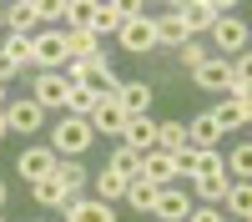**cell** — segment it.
Returning <instances> with one entry per match:
<instances>
[{
  "label": "cell",
  "mask_w": 252,
  "mask_h": 222,
  "mask_svg": "<svg viewBox=\"0 0 252 222\" xmlns=\"http://www.w3.org/2000/svg\"><path fill=\"white\" fill-rule=\"evenodd\" d=\"M91 141H96V131H91L86 116H61L56 127H51V141H46V147H51L56 157H86Z\"/></svg>",
  "instance_id": "6da1fadb"
},
{
  "label": "cell",
  "mask_w": 252,
  "mask_h": 222,
  "mask_svg": "<svg viewBox=\"0 0 252 222\" xmlns=\"http://www.w3.org/2000/svg\"><path fill=\"white\" fill-rule=\"evenodd\" d=\"M66 61H71V51H66L61 31H35L31 35V71H61Z\"/></svg>",
  "instance_id": "7a4b0ae2"
},
{
  "label": "cell",
  "mask_w": 252,
  "mask_h": 222,
  "mask_svg": "<svg viewBox=\"0 0 252 222\" xmlns=\"http://www.w3.org/2000/svg\"><path fill=\"white\" fill-rule=\"evenodd\" d=\"M182 15V26L187 35H197V31H212L222 15H232V0H187V5H172Z\"/></svg>",
  "instance_id": "3957f363"
},
{
  "label": "cell",
  "mask_w": 252,
  "mask_h": 222,
  "mask_svg": "<svg viewBox=\"0 0 252 222\" xmlns=\"http://www.w3.org/2000/svg\"><path fill=\"white\" fill-rule=\"evenodd\" d=\"M66 96H71V86H66V76H61V71H35L31 101H35L40 111H66Z\"/></svg>",
  "instance_id": "277c9868"
},
{
  "label": "cell",
  "mask_w": 252,
  "mask_h": 222,
  "mask_svg": "<svg viewBox=\"0 0 252 222\" xmlns=\"http://www.w3.org/2000/svg\"><path fill=\"white\" fill-rule=\"evenodd\" d=\"M46 31V0H15L5 5V35H35Z\"/></svg>",
  "instance_id": "5b68a950"
},
{
  "label": "cell",
  "mask_w": 252,
  "mask_h": 222,
  "mask_svg": "<svg viewBox=\"0 0 252 222\" xmlns=\"http://www.w3.org/2000/svg\"><path fill=\"white\" fill-rule=\"evenodd\" d=\"M116 40H121V51H131V56H152V51H157L152 15H126L121 31H116Z\"/></svg>",
  "instance_id": "8992f818"
},
{
  "label": "cell",
  "mask_w": 252,
  "mask_h": 222,
  "mask_svg": "<svg viewBox=\"0 0 252 222\" xmlns=\"http://www.w3.org/2000/svg\"><path fill=\"white\" fill-rule=\"evenodd\" d=\"M212 46H217L212 56H222V61L227 56H242L247 51V20L242 15H222L217 26H212Z\"/></svg>",
  "instance_id": "52a82bcc"
},
{
  "label": "cell",
  "mask_w": 252,
  "mask_h": 222,
  "mask_svg": "<svg viewBox=\"0 0 252 222\" xmlns=\"http://www.w3.org/2000/svg\"><path fill=\"white\" fill-rule=\"evenodd\" d=\"M0 116H5V131H40V127H46V111H40L31 96L5 101V111H0Z\"/></svg>",
  "instance_id": "ba28073f"
},
{
  "label": "cell",
  "mask_w": 252,
  "mask_h": 222,
  "mask_svg": "<svg viewBox=\"0 0 252 222\" xmlns=\"http://www.w3.org/2000/svg\"><path fill=\"white\" fill-rule=\"evenodd\" d=\"M121 147H131V152H157V121L152 116H126V127H121Z\"/></svg>",
  "instance_id": "9c48e42d"
},
{
  "label": "cell",
  "mask_w": 252,
  "mask_h": 222,
  "mask_svg": "<svg viewBox=\"0 0 252 222\" xmlns=\"http://www.w3.org/2000/svg\"><path fill=\"white\" fill-rule=\"evenodd\" d=\"M15 172L26 177V182L51 177V172H56V152H51V147H26V152L15 157Z\"/></svg>",
  "instance_id": "30bf717a"
},
{
  "label": "cell",
  "mask_w": 252,
  "mask_h": 222,
  "mask_svg": "<svg viewBox=\"0 0 252 222\" xmlns=\"http://www.w3.org/2000/svg\"><path fill=\"white\" fill-rule=\"evenodd\" d=\"M116 106L126 116H152V86H146V81H121L116 86Z\"/></svg>",
  "instance_id": "8fae6325"
},
{
  "label": "cell",
  "mask_w": 252,
  "mask_h": 222,
  "mask_svg": "<svg viewBox=\"0 0 252 222\" xmlns=\"http://www.w3.org/2000/svg\"><path fill=\"white\" fill-rule=\"evenodd\" d=\"M81 86L96 91V96H116L121 76L111 71V61H106V56H96V61H86V76H81Z\"/></svg>",
  "instance_id": "7c38bea8"
},
{
  "label": "cell",
  "mask_w": 252,
  "mask_h": 222,
  "mask_svg": "<svg viewBox=\"0 0 252 222\" xmlns=\"http://www.w3.org/2000/svg\"><path fill=\"white\" fill-rule=\"evenodd\" d=\"M247 116H252V96H232V101H222V106H212L217 131H242Z\"/></svg>",
  "instance_id": "4fadbf2b"
},
{
  "label": "cell",
  "mask_w": 252,
  "mask_h": 222,
  "mask_svg": "<svg viewBox=\"0 0 252 222\" xmlns=\"http://www.w3.org/2000/svg\"><path fill=\"white\" fill-rule=\"evenodd\" d=\"M152 212H157L161 222H187V212H192V197H187V192H177V187H157Z\"/></svg>",
  "instance_id": "5bb4252c"
},
{
  "label": "cell",
  "mask_w": 252,
  "mask_h": 222,
  "mask_svg": "<svg viewBox=\"0 0 252 222\" xmlns=\"http://www.w3.org/2000/svg\"><path fill=\"white\" fill-rule=\"evenodd\" d=\"M192 81L202 91H227V81H232V61H222V56H207L202 66L192 71Z\"/></svg>",
  "instance_id": "9a60e30c"
},
{
  "label": "cell",
  "mask_w": 252,
  "mask_h": 222,
  "mask_svg": "<svg viewBox=\"0 0 252 222\" xmlns=\"http://www.w3.org/2000/svg\"><path fill=\"white\" fill-rule=\"evenodd\" d=\"M61 212H66V222H116V212L106 202H96V197H71Z\"/></svg>",
  "instance_id": "2e32d148"
},
{
  "label": "cell",
  "mask_w": 252,
  "mask_h": 222,
  "mask_svg": "<svg viewBox=\"0 0 252 222\" xmlns=\"http://www.w3.org/2000/svg\"><path fill=\"white\" fill-rule=\"evenodd\" d=\"M152 31H157V46H172V51H182L187 40H192L177 10H166V15H152Z\"/></svg>",
  "instance_id": "e0dca14e"
},
{
  "label": "cell",
  "mask_w": 252,
  "mask_h": 222,
  "mask_svg": "<svg viewBox=\"0 0 252 222\" xmlns=\"http://www.w3.org/2000/svg\"><path fill=\"white\" fill-rule=\"evenodd\" d=\"M61 187H66V197H81V187H86V167H81V157H56V172H51Z\"/></svg>",
  "instance_id": "ac0fdd59"
},
{
  "label": "cell",
  "mask_w": 252,
  "mask_h": 222,
  "mask_svg": "<svg viewBox=\"0 0 252 222\" xmlns=\"http://www.w3.org/2000/svg\"><path fill=\"white\" fill-rule=\"evenodd\" d=\"M86 121H91V131H121V127H126V111L116 106V96H101L96 111H91Z\"/></svg>",
  "instance_id": "d6986e66"
},
{
  "label": "cell",
  "mask_w": 252,
  "mask_h": 222,
  "mask_svg": "<svg viewBox=\"0 0 252 222\" xmlns=\"http://www.w3.org/2000/svg\"><path fill=\"white\" fill-rule=\"evenodd\" d=\"M136 177H141V182H152V187H172V157H166V152H146Z\"/></svg>",
  "instance_id": "ffe728a7"
},
{
  "label": "cell",
  "mask_w": 252,
  "mask_h": 222,
  "mask_svg": "<svg viewBox=\"0 0 252 222\" xmlns=\"http://www.w3.org/2000/svg\"><path fill=\"white\" fill-rule=\"evenodd\" d=\"M192 187H197V197H202V207H212V202L227 197L232 177H227V172H202V177H192Z\"/></svg>",
  "instance_id": "44dd1931"
},
{
  "label": "cell",
  "mask_w": 252,
  "mask_h": 222,
  "mask_svg": "<svg viewBox=\"0 0 252 222\" xmlns=\"http://www.w3.org/2000/svg\"><path fill=\"white\" fill-rule=\"evenodd\" d=\"M91 182H96V202H106V207H111V202L126 197V182H131V177H121V172H111V167H101Z\"/></svg>",
  "instance_id": "7402d4cb"
},
{
  "label": "cell",
  "mask_w": 252,
  "mask_h": 222,
  "mask_svg": "<svg viewBox=\"0 0 252 222\" xmlns=\"http://www.w3.org/2000/svg\"><path fill=\"white\" fill-rule=\"evenodd\" d=\"M61 35H66L71 61H96V56H101V40H96L91 31H61Z\"/></svg>",
  "instance_id": "603a6c76"
},
{
  "label": "cell",
  "mask_w": 252,
  "mask_h": 222,
  "mask_svg": "<svg viewBox=\"0 0 252 222\" xmlns=\"http://www.w3.org/2000/svg\"><path fill=\"white\" fill-rule=\"evenodd\" d=\"M187 147V121H157V152H182Z\"/></svg>",
  "instance_id": "cb8c5ba5"
},
{
  "label": "cell",
  "mask_w": 252,
  "mask_h": 222,
  "mask_svg": "<svg viewBox=\"0 0 252 222\" xmlns=\"http://www.w3.org/2000/svg\"><path fill=\"white\" fill-rule=\"evenodd\" d=\"M31 197L40 202V207H66V202H71V197H66V187H61L56 177H40V182H31Z\"/></svg>",
  "instance_id": "d4e9b609"
},
{
  "label": "cell",
  "mask_w": 252,
  "mask_h": 222,
  "mask_svg": "<svg viewBox=\"0 0 252 222\" xmlns=\"http://www.w3.org/2000/svg\"><path fill=\"white\" fill-rule=\"evenodd\" d=\"M0 56H5L15 71H31V35H5L0 40Z\"/></svg>",
  "instance_id": "484cf974"
},
{
  "label": "cell",
  "mask_w": 252,
  "mask_h": 222,
  "mask_svg": "<svg viewBox=\"0 0 252 222\" xmlns=\"http://www.w3.org/2000/svg\"><path fill=\"white\" fill-rule=\"evenodd\" d=\"M106 167L136 182V172H141V152H131V147H121V141H116V147H111V161H106Z\"/></svg>",
  "instance_id": "4316f807"
},
{
  "label": "cell",
  "mask_w": 252,
  "mask_h": 222,
  "mask_svg": "<svg viewBox=\"0 0 252 222\" xmlns=\"http://www.w3.org/2000/svg\"><path fill=\"white\" fill-rule=\"evenodd\" d=\"M121 202H126V207H136V212H152V202H157V187L136 177V182H126V197H121Z\"/></svg>",
  "instance_id": "83f0119b"
},
{
  "label": "cell",
  "mask_w": 252,
  "mask_h": 222,
  "mask_svg": "<svg viewBox=\"0 0 252 222\" xmlns=\"http://www.w3.org/2000/svg\"><path fill=\"white\" fill-rule=\"evenodd\" d=\"M227 91H232V96H247L252 91V56L247 51L232 56V81H227Z\"/></svg>",
  "instance_id": "f1b7e54d"
},
{
  "label": "cell",
  "mask_w": 252,
  "mask_h": 222,
  "mask_svg": "<svg viewBox=\"0 0 252 222\" xmlns=\"http://www.w3.org/2000/svg\"><path fill=\"white\" fill-rule=\"evenodd\" d=\"M222 172L232 177V182H247V172H252V147L242 141V147H232V157L222 161Z\"/></svg>",
  "instance_id": "f546056e"
},
{
  "label": "cell",
  "mask_w": 252,
  "mask_h": 222,
  "mask_svg": "<svg viewBox=\"0 0 252 222\" xmlns=\"http://www.w3.org/2000/svg\"><path fill=\"white\" fill-rule=\"evenodd\" d=\"M222 202H227V212H237V217H252V187H247V182H232Z\"/></svg>",
  "instance_id": "4dcf8cb0"
},
{
  "label": "cell",
  "mask_w": 252,
  "mask_h": 222,
  "mask_svg": "<svg viewBox=\"0 0 252 222\" xmlns=\"http://www.w3.org/2000/svg\"><path fill=\"white\" fill-rule=\"evenodd\" d=\"M96 91H86V86H71V96H66V116H91L96 111Z\"/></svg>",
  "instance_id": "1f68e13d"
},
{
  "label": "cell",
  "mask_w": 252,
  "mask_h": 222,
  "mask_svg": "<svg viewBox=\"0 0 252 222\" xmlns=\"http://www.w3.org/2000/svg\"><path fill=\"white\" fill-rule=\"evenodd\" d=\"M192 172H197V152H192V147L172 152V177H192Z\"/></svg>",
  "instance_id": "d6a6232c"
},
{
  "label": "cell",
  "mask_w": 252,
  "mask_h": 222,
  "mask_svg": "<svg viewBox=\"0 0 252 222\" xmlns=\"http://www.w3.org/2000/svg\"><path fill=\"white\" fill-rule=\"evenodd\" d=\"M207 56H212V51H207V46H197V40H187V46H182V61H187V71H197Z\"/></svg>",
  "instance_id": "836d02e7"
},
{
  "label": "cell",
  "mask_w": 252,
  "mask_h": 222,
  "mask_svg": "<svg viewBox=\"0 0 252 222\" xmlns=\"http://www.w3.org/2000/svg\"><path fill=\"white\" fill-rule=\"evenodd\" d=\"M202 172H222V157L217 152H197V172L192 177H202Z\"/></svg>",
  "instance_id": "e575fe53"
},
{
  "label": "cell",
  "mask_w": 252,
  "mask_h": 222,
  "mask_svg": "<svg viewBox=\"0 0 252 222\" xmlns=\"http://www.w3.org/2000/svg\"><path fill=\"white\" fill-rule=\"evenodd\" d=\"M187 222H227L217 207H192V212H187Z\"/></svg>",
  "instance_id": "d590c367"
},
{
  "label": "cell",
  "mask_w": 252,
  "mask_h": 222,
  "mask_svg": "<svg viewBox=\"0 0 252 222\" xmlns=\"http://www.w3.org/2000/svg\"><path fill=\"white\" fill-rule=\"evenodd\" d=\"M15 76H20V71L10 66V61H5V56H0V86H5V81H15Z\"/></svg>",
  "instance_id": "8d00e7d4"
},
{
  "label": "cell",
  "mask_w": 252,
  "mask_h": 222,
  "mask_svg": "<svg viewBox=\"0 0 252 222\" xmlns=\"http://www.w3.org/2000/svg\"><path fill=\"white\" fill-rule=\"evenodd\" d=\"M0 207H5V182H0Z\"/></svg>",
  "instance_id": "74e56055"
},
{
  "label": "cell",
  "mask_w": 252,
  "mask_h": 222,
  "mask_svg": "<svg viewBox=\"0 0 252 222\" xmlns=\"http://www.w3.org/2000/svg\"><path fill=\"white\" fill-rule=\"evenodd\" d=\"M0 111H5V86H0Z\"/></svg>",
  "instance_id": "f35d334b"
},
{
  "label": "cell",
  "mask_w": 252,
  "mask_h": 222,
  "mask_svg": "<svg viewBox=\"0 0 252 222\" xmlns=\"http://www.w3.org/2000/svg\"><path fill=\"white\" fill-rule=\"evenodd\" d=\"M0 31H5V5H0Z\"/></svg>",
  "instance_id": "ab89813d"
},
{
  "label": "cell",
  "mask_w": 252,
  "mask_h": 222,
  "mask_svg": "<svg viewBox=\"0 0 252 222\" xmlns=\"http://www.w3.org/2000/svg\"><path fill=\"white\" fill-rule=\"evenodd\" d=\"M0 136H5V116H0Z\"/></svg>",
  "instance_id": "60d3db41"
},
{
  "label": "cell",
  "mask_w": 252,
  "mask_h": 222,
  "mask_svg": "<svg viewBox=\"0 0 252 222\" xmlns=\"http://www.w3.org/2000/svg\"><path fill=\"white\" fill-rule=\"evenodd\" d=\"M35 222H46V217H35Z\"/></svg>",
  "instance_id": "b9f144b4"
},
{
  "label": "cell",
  "mask_w": 252,
  "mask_h": 222,
  "mask_svg": "<svg viewBox=\"0 0 252 222\" xmlns=\"http://www.w3.org/2000/svg\"><path fill=\"white\" fill-rule=\"evenodd\" d=\"M0 222H5V217H0Z\"/></svg>",
  "instance_id": "7bdbcfd3"
}]
</instances>
